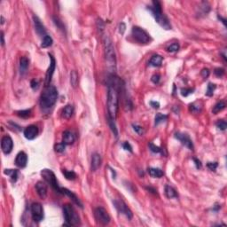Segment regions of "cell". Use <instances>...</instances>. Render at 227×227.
I'll return each mask as SVG.
<instances>
[{
    "label": "cell",
    "mask_w": 227,
    "mask_h": 227,
    "mask_svg": "<svg viewBox=\"0 0 227 227\" xmlns=\"http://www.w3.org/2000/svg\"><path fill=\"white\" fill-rule=\"evenodd\" d=\"M122 81L115 75H110L107 82V118L109 126L114 134L117 137V128L115 125V120L119 109V94L121 91Z\"/></svg>",
    "instance_id": "6da1fadb"
},
{
    "label": "cell",
    "mask_w": 227,
    "mask_h": 227,
    "mask_svg": "<svg viewBox=\"0 0 227 227\" xmlns=\"http://www.w3.org/2000/svg\"><path fill=\"white\" fill-rule=\"evenodd\" d=\"M103 41H104L105 59H106L107 68L111 75H114L116 71V57H115V52H114L112 40L107 35H104Z\"/></svg>",
    "instance_id": "7a4b0ae2"
},
{
    "label": "cell",
    "mask_w": 227,
    "mask_h": 227,
    "mask_svg": "<svg viewBox=\"0 0 227 227\" xmlns=\"http://www.w3.org/2000/svg\"><path fill=\"white\" fill-rule=\"evenodd\" d=\"M148 10L152 12L153 16L155 19V22L159 24L161 28H163L166 30L171 29V25L168 17L162 12L161 10V5L159 1H153L152 5L148 6Z\"/></svg>",
    "instance_id": "3957f363"
},
{
    "label": "cell",
    "mask_w": 227,
    "mask_h": 227,
    "mask_svg": "<svg viewBox=\"0 0 227 227\" xmlns=\"http://www.w3.org/2000/svg\"><path fill=\"white\" fill-rule=\"evenodd\" d=\"M57 100H58V91L56 88L53 85L46 86L45 91H43L40 97V106L44 109H48L56 103Z\"/></svg>",
    "instance_id": "277c9868"
},
{
    "label": "cell",
    "mask_w": 227,
    "mask_h": 227,
    "mask_svg": "<svg viewBox=\"0 0 227 227\" xmlns=\"http://www.w3.org/2000/svg\"><path fill=\"white\" fill-rule=\"evenodd\" d=\"M63 216L66 221L64 225H77L80 224V218L71 205L66 204L63 207Z\"/></svg>",
    "instance_id": "5b68a950"
},
{
    "label": "cell",
    "mask_w": 227,
    "mask_h": 227,
    "mask_svg": "<svg viewBox=\"0 0 227 227\" xmlns=\"http://www.w3.org/2000/svg\"><path fill=\"white\" fill-rule=\"evenodd\" d=\"M41 176L44 178L45 181L50 185L52 186V188L56 191L57 193H60V188L59 184H58V181H57L56 176L55 174L53 173V171L51 170H47V169H45V170H42L41 171Z\"/></svg>",
    "instance_id": "8992f818"
},
{
    "label": "cell",
    "mask_w": 227,
    "mask_h": 227,
    "mask_svg": "<svg viewBox=\"0 0 227 227\" xmlns=\"http://www.w3.org/2000/svg\"><path fill=\"white\" fill-rule=\"evenodd\" d=\"M131 35L133 38L139 44H148L151 40V37L146 30L139 27H133L131 30Z\"/></svg>",
    "instance_id": "52a82bcc"
},
{
    "label": "cell",
    "mask_w": 227,
    "mask_h": 227,
    "mask_svg": "<svg viewBox=\"0 0 227 227\" xmlns=\"http://www.w3.org/2000/svg\"><path fill=\"white\" fill-rule=\"evenodd\" d=\"M114 206L116 208V210L118 211L119 214L124 215L128 219H131L133 214L131 212V210L129 208V207L121 199H114L113 201Z\"/></svg>",
    "instance_id": "ba28073f"
},
{
    "label": "cell",
    "mask_w": 227,
    "mask_h": 227,
    "mask_svg": "<svg viewBox=\"0 0 227 227\" xmlns=\"http://www.w3.org/2000/svg\"><path fill=\"white\" fill-rule=\"evenodd\" d=\"M94 216H95V218L96 220L101 224L103 225H107L109 224L111 218H110V216L109 214L107 213V211L102 208V207H98L95 208L94 210Z\"/></svg>",
    "instance_id": "9c48e42d"
},
{
    "label": "cell",
    "mask_w": 227,
    "mask_h": 227,
    "mask_svg": "<svg viewBox=\"0 0 227 227\" xmlns=\"http://www.w3.org/2000/svg\"><path fill=\"white\" fill-rule=\"evenodd\" d=\"M31 210V216L32 219L34 220L36 223H40L44 219V209L42 205L38 202H34L32 203L30 207Z\"/></svg>",
    "instance_id": "30bf717a"
},
{
    "label": "cell",
    "mask_w": 227,
    "mask_h": 227,
    "mask_svg": "<svg viewBox=\"0 0 227 227\" xmlns=\"http://www.w3.org/2000/svg\"><path fill=\"white\" fill-rule=\"evenodd\" d=\"M49 57H50V66L47 69V72H46V86H49L50 85V83L52 81V77L53 76V73L55 71V68H56V61H55V59L54 57L53 56L52 54H48Z\"/></svg>",
    "instance_id": "8fae6325"
},
{
    "label": "cell",
    "mask_w": 227,
    "mask_h": 227,
    "mask_svg": "<svg viewBox=\"0 0 227 227\" xmlns=\"http://www.w3.org/2000/svg\"><path fill=\"white\" fill-rule=\"evenodd\" d=\"M175 137L179 140L182 143V145H184L185 147H187L189 150H193V144L192 139L190 138L189 135H187L186 133H180V132H176L175 133Z\"/></svg>",
    "instance_id": "7c38bea8"
},
{
    "label": "cell",
    "mask_w": 227,
    "mask_h": 227,
    "mask_svg": "<svg viewBox=\"0 0 227 227\" xmlns=\"http://www.w3.org/2000/svg\"><path fill=\"white\" fill-rule=\"evenodd\" d=\"M13 147V142L12 139L10 136H5L3 137L2 140H1V148L2 151L5 154H10Z\"/></svg>",
    "instance_id": "4fadbf2b"
},
{
    "label": "cell",
    "mask_w": 227,
    "mask_h": 227,
    "mask_svg": "<svg viewBox=\"0 0 227 227\" xmlns=\"http://www.w3.org/2000/svg\"><path fill=\"white\" fill-rule=\"evenodd\" d=\"M23 134H24V137L27 139L33 140L38 134V128L36 125H29L24 130Z\"/></svg>",
    "instance_id": "5bb4252c"
},
{
    "label": "cell",
    "mask_w": 227,
    "mask_h": 227,
    "mask_svg": "<svg viewBox=\"0 0 227 227\" xmlns=\"http://www.w3.org/2000/svg\"><path fill=\"white\" fill-rule=\"evenodd\" d=\"M33 21H34L35 29H36V33L38 34V36H43V37H45L46 36H47V35H46V28H45V26L43 25V23L41 22L40 19H39L37 16L34 15V16H33Z\"/></svg>",
    "instance_id": "9a60e30c"
},
{
    "label": "cell",
    "mask_w": 227,
    "mask_h": 227,
    "mask_svg": "<svg viewBox=\"0 0 227 227\" xmlns=\"http://www.w3.org/2000/svg\"><path fill=\"white\" fill-rule=\"evenodd\" d=\"M101 162H102V160H101L100 154H97V153H94V154L91 155V170H92V171H96V170H98V169L101 166Z\"/></svg>",
    "instance_id": "2e32d148"
},
{
    "label": "cell",
    "mask_w": 227,
    "mask_h": 227,
    "mask_svg": "<svg viewBox=\"0 0 227 227\" xmlns=\"http://www.w3.org/2000/svg\"><path fill=\"white\" fill-rule=\"evenodd\" d=\"M60 193H63V194H66L68 198H70V199L72 200V202H73L75 204L79 206L80 208H83V204H82V202H80L79 198H78L75 193H73V192L69 191L67 188H62V187H61V188H60Z\"/></svg>",
    "instance_id": "e0dca14e"
},
{
    "label": "cell",
    "mask_w": 227,
    "mask_h": 227,
    "mask_svg": "<svg viewBox=\"0 0 227 227\" xmlns=\"http://www.w3.org/2000/svg\"><path fill=\"white\" fill-rule=\"evenodd\" d=\"M27 162H28V156H27L26 153L20 152L17 154L16 158H15V164H16V166L19 167V168H24V167H26Z\"/></svg>",
    "instance_id": "ac0fdd59"
},
{
    "label": "cell",
    "mask_w": 227,
    "mask_h": 227,
    "mask_svg": "<svg viewBox=\"0 0 227 227\" xmlns=\"http://www.w3.org/2000/svg\"><path fill=\"white\" fill-rule=\"evenodd\" d=\"M36 190L40 198L46 199L47 196V186L44 182H37L36 184Z\"/></svg>",
    "instance_id": "d6986e66"
},
{
    "label": "cell",
    "mask_w": 227,
    "mask_h": 227,
    "mask_svg": "<svg viewBox=\"0 0 227 227\" xmlns=\"http://www.w3.org/2000/svg\"><path fill=\"white\" fill-rule=\"evenodd\" d=\"M62 140H63V143L65 145H71L74 143L75 141V136L74 134L69 131V130H66L63 132V137H62Z\"/></svg>",
    "instance_id": "ffe728a7"
},
{
    "label": "cell",
    "mask_w": 227,
    "mask_h": 227,
    "mask_svg": "<svg viewBox=\"0 0 227 227\" xmlns=\"http://www.w3.org/2000/svg\"><path fill=\"white\" fill-rule=\"evenodd\" d=\"M74 111H75V109H74V107H73L72 105H67V106L62 109V114H61V115H62V117L65 118V119H69V118L72 117V115H73V114H74Z\"/></svg>",
    "instance_id": "44dd1931"
},
{
    "label": "cell",
    "mask_w": 227,
    "mask_h": 227,
    "mask_svg": "<svg viewBox=\"0 0 227 227\" xmlns=\"http://www.w3.org/2000/svg\"><path fill=\"white\" fill-rule=\"evenodd\" d=\"M161 63H162V57L161 55H154V56L151 58V59L149 60V66L151 67H154V68H157V67H160L161 66Z\"/></svg>",
    "instance_id": "7402d4cb"
},
{
    "label": "cell",
    "mask_w": 227,
    "mask_h": 227,
    "mask_svg": "<svg viewBox=\"0 0 227 227\" xmlns=\"http://www.w3.org/2000/svg\"><path fill=\"white\" fill-rule=\"evenodd\" d=\"M148 174L152 177V178H160L163 176V171L158 169V168H149L148 169Z\"/></svg>",
    "instance_id": "603a6c76"
},
{
    "label": "cell",
    "mask_w": 227,
    "mask_h": 227,
    "mask_svg": "<svg viewBox=\"0 0 227 227\" xmlns=\"http://www.w3.org/2000/svg\"><path fill=\"white\" fill-rule=\"evenodd\" d=\"M29 59L27 57H22L20 59V70H21V73L22 74H24L26 73L27 69L29 68Z\"/></svg>",
    "instance_id": "cb8c5ba5"
},
{
    "label": "cell",
    "mask_w": 227,
    "mask_h": 227,
    "mask_svg": "<svg viewBox=\"0 0 227 227\" xmlns=\"http://www.w3.org/2000/svg\"><path fill=\"white\" fill-rule=\"evenodd\" d=\"M4 173L7 176H9L11 178V180L12 183H15L18 179V175H19V171L17 170H5Z\"/></svg>",
    "instance_id": "d4e9b609"
},
{
    "label": "cell",
    "mask_w": 227,
    "mask_h": 227,
    "mask_svg": "<svg viewBox=\"0 0 227 227\" xmlns=\"http://www.w3.org/2000/svg\"><path fill=\"white\" fill-rule=\"evenodd\" d=\"M165 194L169 199H172V198H178V193L176 192V190L170 186V185H166L165 186Z\"/></svg>",
    "instance_id": "484cf974"
},
{
    "label": "cell",
    "mask_w": 227,
    "mask_h": 227,
    "mask_svg": "<svg viewBox=\"0 0 227 227\" xmlns=\"http://www.w3.org/2000/svg\"><path fill=\"white\" fill-rule=\"evenodd\" d=\"M70 83L74 88H76L78 84V75L75 70L71 71L70 73Z\"/></svg>",
    "instance_id": "4316f807"
},
{
    "label": "cell",
    "mask_w": 227,
    "mask_h": 227,
    "mask_svg": "<svg viewBox=\"0 0 227 227\" xmlns=\"http://www.w3.org/2000/svg\"><path fill=\"white\" fill-rule=\"evenodd\" d=\"M189 110L193 114H198L202 111V105L198 102L192 103L189 105Z\"/></svg>",
    "instance_id": "83f0119b"
},
{
    "label": "cell",
    "mask_w": 227,
    "mask_h": 227,
    "mask_svg": "<svg viewBox=\"0 0 227 227\" xmlns=\"http://www.w3.org/2000/svg\"><path fill=\"white\" fill-rule=\"evenodd\" d=\"M53 43V38L50 36H46L45 37H43V40H42V44H41V47L42 48H47L49 46H51Z\"/></svg>",
    "instance_id": "f1b7e54d"
},
{
    "label": "cell",
    "mask_w": 227,
    "mask_h": 227,
    "mask_svg": "<svg viewBox=\"0 0 227 227\" xmlns=\"http://www.w3.org/2000/svg\"><path fill=\"white\" fill-rule=\"evenodd\" d=\"M225 103L224 102V101H219V102H217L213 107V109H212V112L213 114H217L219 113L220 111H222L223 109H225Z\"/></svg>",
    "instance_id": "f546056e"
},
{
    "label": "cell",
    "mask_w": 227,
    "mask_h": 227,
    "mask_svg": "<svg viewBox=\"0 0 227 227\" xmlns=\"http://www.w3.org/2000/svg\"><path fill=\"white\" fill-rule=\"evenodd\" d=\"M62 173L63 175L65 176V178L68 179V180H74L76 178V174L74 172V171H70V170H62Z\"/></svg>",
    "instance_id": "4dcf8cb0"
},
{
    "label": "cell",
    "mask_w": 227,
    "mask_h": 227,
    "mask_svg": "<svg viewBox=\"0 0 227 227\" xmlns=\"http://www.w3.org/2000/svg\"><path fill=\"white\" fill-rule=\"evenodd\" d=\"M168 119V115H165V114H157L155 115V125H158L161 123H163L165 121H167Z\"/></svg>",
    "instance_id": "1f68e13d"
},
{
    "label": "cell",
    "mask_w": 227,
    "mask_h": 227,
    "mask_svg": "<svg viewBox=\"0 0 227 227\" xmlns=\"http://www.w3.org/2000/svg\"><path fill=\"white\" fill-rule=\"evenodd\" d=\"M216 84L209 83L208 84V89H207L206 95H207V96H208V97H211V96L213 95V93H214L215 90H216Z\"/></svg>",
    "instance_id": "d6a6232c"
},
{
    "label": "cell",
    "mask_w": 227,
    "mask_h": 227,
    "mask_svg": "<svg viewBox=\"0 0 227 227\" xmlns=\"http://www.w3.org/2000/svg\"><path fill=\"white\" fill-rule=\"evenodd\" d=\"M18 116L22 118H29L31 115V109H26V110H22L17 112Z\"/></svg>",
    "instance_id": "836d02e7"
},
{
    "label": "cell",
    "mask_w": 227,
    "mask_h": 227,
    "mask_svg": "<svg viewBox=\"0 0 227 227\" xmlns=\"http://www.w3.org/2000/svg\"><path fill=\"white\" fill-rule=\"evenodd\" d=\"M53 20L54 24L57 26V28H59V29H60L62 31H65V26H64V24L62 23V22L58 17H53Z\"/></svg>",
    "instance_id": "e575fe53"
},
{
    "label": "cell",
    "mask_w": 227,
    "mask_h": 227,
    "mask_svg": "<svg viewBox=\"0 0 227 227\" xmlns=\"http://www.w3.org/2000/svg\"><path fill=\"white\" fill-rule=\"evenodd\" d=\"M148 147H149V149L153 152V153H156V154H159V153H161V154H163V152H162V149L159 147H156L155 145H154L152 142H150L149 144H148Z\"/></svg>",
    "instance_id": "d590c367"
},
{
    "label": "cell",
    "mask_w": 227,
    "mask_h": 227,
    "mask_svg": "<svg viewBox=\"0 0 227 227\" xmlns=\"http://www.w3.org/2000/svg\"><path fill=\"white\" fill-rule=\"evenodd\" d=\"M179 50V45L178 43H174L172 45H170V46L167 47V51L170 53H176Z\"/></svg>",
    "instance_id": "8d00e7d4"
},
{
    "label": "cell",
    "mask_w": 227,
    "mask_h": 227,
    "mask_svg": "<svg viewBox=\"0 0 227 227\" xmlns=\"http://www.w3.org/2000/svg\"><path fill=\"white\" fill-rule=\"evenodd\" d=\"M216 127L219 129V130H225L227 128V124L225 121H224V120H219L217 123L216 124Z\"/></svg>",
    "instance_id": "74e56055"
},
{
    "label": "cell",
    "mask_w": 227,
    "mask_h": 227,
    "mask_svg": "<svg viewBox=\"0 0 227 227\" xmlns=\"http://www.w3.org/2000/svg\"><path fill=\"white\" fill-rule=\"evenodd\" d=\"M194 89L192 88H182L181 89V95L184 97H187L190 94H193Z\"/></svg>",
    "instance_id": "f35d334b"
},
{
    "label": "cell",
    "mask_w": 227,
    "mask_h": 227,
    "mask_svg": "<svg viewBox=\"0 0 227 227\" xmlns=\"http://www.w3.org/2000/svg\"><path fill=\"white\" fill-rule=\"evenodd\" d=\"M65 147H66V145L62 142V143H59V144L55 145L54 149L57 153H63L65 151Z\"/></svg>",
    "instance_id": "ab89813d"
},
{
    "label": "cell",
    "mask_w": 227,
    "mask_h": 227,
    "mask_svg": "<svg viewBox=\"0 0 227 227\" xmlns=\"http://www.w3.org/2000/svg\"><path fill=\"white\" fill-rule=\"evenodd\" d=\"M214 73H215V75H216L217 77H222L225 75V69L224 68H217L215 69Z\"/></svg>",
    "instance_id": "60d3db41"
},
{
    "label": "cell",
    "mask_w": 227,
    "mask_h": 227,
    "mask_svg": "<svg viewBox=\"0 0 227 227\" xmlns=\"http://www.w3.org/2000/svg\"><path fill=\"white\" fill-rule=\"evenodd\" d=\"M132 127H133V130H134L136 131L137 134H139V135H142V134H143L144 130H143V128H142L141 126H138V125L133 124V125H132Z\"/></svg>",
    "instance_id": "b9f144b4"
},
{
    "label": "cell",
    "mask_w": 227,
    "mask_h": 227,
    "mask_svg": "<svg viewBox=\"0 0 227 227\" xmlns=\"http://www.w3.org/2000/svg\"><path fill=\"white\" fill-rule=\"evenodd\" d=\"M217 166H218L217 162H208V164H207V167L212 171H215L216 170V168H217Z\"/></svg>",
    "instance_id": "7bdbcfd3"
},
{
    "label": "cell",
    "mask_w": 227,
    "mask_h": 227,
    "mask_svg": "<svg viewBox=\"0 0 227 227\" xmlns=\"http://www.w3.org/2000/svg\"><path fill=\"white\" fill-rule=\"evenodd\" d=\"M30 86H31V88L33 90H37L39 88V83H38V81L36 79L32 80L31 83H30Z\"/></svg>",
    "instance_id": "ee69618b"
},
{
    "label": "cell",
    "mask_w": 227,
    "mask_h": 227,
    "mask_svg": "<svg viewBox=\"0 0 227 227\" xmlns=\"http://www.w3.org/2000/svg\"><path fill=\"white\" fill-rule=\"evenodd\" d=\"M123 147H124V149H125L126 151H129V152L132 153V147H131V146H130V144L129 142H124V143H123Z\"/></svg>",
    "instance_id": "f6af8a7d"
},
{
    "label": "cell",
    "mask_w": 227,
    "mask_h": 227,
    "mask_svg": "<svg viewBox=\"0 0 227 227\" xmlns=\"http://www.w3.org/2000/svg\"><path fill=\"white\" fill-rule=\"evenodd\" d=\"M201 74H202V77L207 78V77H208V76H209V70H208V68H203V69L202 70Z\"/></svg>",
    "instance_id": "bcb514c9"
},
{
    "label": "cell",
    "mask_w": 227,
    "mask_h": 227,
    "mask_svg": "<svg viewBox=\"0 0 227 227\" xmlns=\"http://www.w3.org/2000/svg\"><path fill=\"white\" fill-rule=\"evenodd\" d=\"M151 81H152L154 83L157 84L160 81V76L159 75H154V76H152V78H151Z\"/></svg>",
    "instance_id": "7dc6e473"
},
{
    "label": "cell",
    "mask_w": 227,
    "mask_h": 227,
    "mask_svg": "<svg viewBox=\"0 0 227 227\" xmlns=\"http://www.w3.org/2000/svg\"><path fill=\"white\" fill-rule=\"evenodd\" d=\"M125 29H126V26H125L124 23H120V25H119V31H120L121 34H124V33Z\"/></svg>",
    "instance_id": "c3c4849f"
},
{
    "label": "cell",
    "mask_w": 227,
    "mask_h": 227,
    "mask_svg": "<svg viewBox=\"0 0 227 227\" xmlns=\"http://www.w3.org/2000/svg\"><path fill=\"white\" fill-rule=\"evenodd\" d=\"M193 161L195 162L196 168L197 169H202V162H201V161H199V160L196 159V158H193Z\"/></svg>",
    "instance_id": "681fc988"
},
{
    "label": "cell",
    "mask_w": 227,
    "mask_h": 227,
    "mask_svg": "<svg viewBox=\"0 0 227 227\" xmlns=\"http://www.w3.org/2000/svg\"><path fill=\"white\" fill-rule=\"evenodd\" d=\"M150 105H151V107H153L155 108V109H157V108H159L160 107V103L156 102V101H151V102H150Z\"/></svg>",
    "instance_id": "f907efd6"
},
{
    "label": "cell",
    "mask_w": 227,
    "mask_h": 227,
    "mask_svg": "<svg viewBox=\"0 0 227 227\" xmlns=\"http://www.w3.org/2000/svg\"><path fill=\"white\" fill-rule=\"evenodd\" d=\"M1 38H2V46L5 45V36H4V32H1Z\"/></svg>",
    "instance_id": "816d5d0a"
},
{
    "label": "cell",
    "mask_w": 227,
    "mask_h": 227,
    "mask_svg": "<svg viewBox=\"0 0 227 227\" xmlns=\"http://www.w3.org/2000/svg\"><path fill=\"white\" fill-rule=\"evenodd\" d=\"M218 19H219V20H220V21H222V22H223V23H224V24H225V25H226V23H225V22H226V20H225V19H224V18H222V17H221V16H219V15H218Z\"/></svg>",
    "instance_id": "f5cc1de1"
},
{
    "label": "cell",
    "mask_w": 227,
    "mask_h": 227,
    "mask_svg": "<svg viewBox=\"0 0 227 227\" xmlns=\"http://www.w3.org/2000/svg\"><path fill=\"white\" fill-rule=\"evenodd\" d=\"M1 19H2V22L1 23H2V24H4V22H5V19H4V17L2 16V17H1Z\"/></svg>",
    "instance_id": "db71d44e"
}]
</instances>
